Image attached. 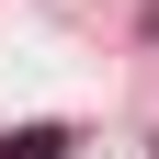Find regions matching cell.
Listing matches in <instances>:
<instances>
[{
  "instance_id": "1",
  "label": "cell",
  "mask_w": 159,
  "mask_h": 159,
  "mask_svg": "<svg viewBox=\"0 0 159 159\" xmlns=\"http://www.w3.org/2000/svg\"><path fill=\"white\" fill-rule=\"evenodd\" d=\"M80 136L68 125H0V159H68Z\"/></svg>"
},
{
  "instance_id": "2",
  "label": "cell",
  "mask_w": 159,
  "mask_h": 159,
  "mask_svg": "<svg viewBox=\"0 0 159 159\" xmlns=\"http://www.w3.org/2000/svg\"><path fill=\"white\" fill-rule=\"evenodd\" d=\"M148 46H159V0H148Z\"/></svg>"
}]
</instances>
